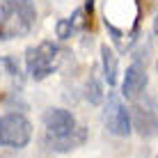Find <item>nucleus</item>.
<instances>
[{"instance_id": "f257e3e1", "label": "nucleus", "mask_w": 158, "mask_h": 158, "mask_svg": "<svg viewBox=\"0 0 158 158\" xmlns=\"http://www.w3.org/2000/svg\"><path fill=\"white\" fill-rule=\"evenodd\" d=\"M44 126H46V144L57 154H67L85 144L87 131L76 122V117L64 108H48L44 112Z\"/></svg>"}, {"instance_id": "f03ea898", "label": "nucleus", "mask_w": 158, "mask_h": 158, "mask_svg": "<svg viewBox=\"0 0 158 158\" xmlns=\"http://www.w3.org/2000/svg\"><path fill=\"white\" fill-rule=\"evenodd\" d=\"M32 0H0V39H19L35 28Z\"/></svg>"}, {"instance_id": "7ed1b4c3", "label": "nucleus", "mask_w": 158, "mask_h": 158, "mask_svg": "<svg viewBox=\"0 0 158 158\" xmlns=\"http://www.w3.org/2000/svg\"><path fill=\"white\" fill-rule=\"evenodd\" d=\"M60 62H62V48L53 41H41L28 48V53H25V69L32 80L48 78L53 71H57Z\"/></svg>"}, {"instance_id": "20e7f679", "label": "nucleus", "mask_w": 158, "mask_h": 158, "mask_svg": "<svg viewBox=\"0 0 158 158\" xmlns=\"http://www.w3.org/2000/svg\"><path fill=\"white\" fill-rule=\"evenodd\" d=\"M32 138V124L21 112H7L0 115V147L23 149Z\"/></svg>"}, {"instance_id": "39448f33", "label": "nucleus", "mask_w": 158, "mask_h": 158, "mask_svg": "<svg viewBox=\"0 0 158 158\" xmlns=\"http://www.w3.org/2000/svg\"><path fill=\"white\" fill-rule=\"evenodd\" d=\"M103 124L117 138H126V135H131V131H133L131 128V112L117 94L108 96L106 110H103Z\"/></svg>"}, {"instance_id": "423d86ee", "label": "nucleus", "mask_w": 158, "mask_h": 158, "mask_svg": "<svg viewBox=\"0 0 158 158\" xmlns=\"http://www.w3.org/2000/svg\"><path fill=\"white\" fill-rule=\"evenodd\" d=\"M144 87H147V67H144V62L135 60L126 69V73H124L122 94L126 96V99H138Z\"/></svg>"}, {"instance_id": "0eeeda50", "label": "nucleus", "mask_w": 158, "mask_h": 158, "mask_svg": "<svg viewBox=\"0 0 158 158\" xmlns=\"http://www.w3.org/2000/svg\"><path fill=\"white\" fill-rule=\"evenodd\" d=\"M131 128H135L142 138H151L158 133V117L151 108L144 106H135L133 108V117H131Z\"/></svg>"}, {"instance_id": "6e6552de", "label": "nucleus", "mask_w": 158, "mask_h": 158, "mask_svg": "<svg viewBox=\"0 0 158 158\" xmlns=\"http://www.w3.org/2000/svg\"><path fill=\"white\" fill-rule=\"evenodd\" d=\"M101 67H103V78H106L108 87L117 85V73H119V64H117V55L108 44L101 46Z\"/></svg>"}, {"instance_id": "1a4fd4ad", "label": "nucleus", "mask_w": 158, "mask_h": 158, "mask_svg": "<svg viewBox=\"0 0 158 158\" xmlns=\"http://www.w3.org/2000/svg\"><path fill=\"white\" fill-rule=\"evenodd\" d=\"M85 96H87L89 103H101L103 101V87L94 76H89V80H87V85H85Z\"/></svg>"}, {"instance_id": "9d476101", "label": "nucleus", "mask_w": 158, "mask_h": 158, "mask_svg": "<svg viewBox=\"0 0 158 158\" xmlns=\"http://www.w3.org/2000/svg\"><path fill=\"white\" fill-rule=\"evenodd\" d=\"M0 71H5L7 76H12V78H19V64L12 57H2L0 60Z\"/></svg>"}, {"instance_id": "9b49d317", "label": "nucleus", "mask_w": 158, "mask_h": 158, "mask_svg": "<svg viewBox=\"0 0 158 158\" xmlns=\"http://www.w3.org/2000/svg\"><path fill=\"white\" fill-rule=\"evenodd\" d=\"M71 32H73V28H71V23H69V19H62V21L57 23V37L69 39V37H71Z\"/></svg>"}, {"instance_id": "f8f14e48", "label": "nucleus", "mask_w": 158, "mask_h": 158, "mask_svg": "<svg viewBox=\"0 0 158 158\" xmlns=\"http://www.w3.org/2000/svg\"><path fill=\"white\" fill-rule=\"evenodd\" d=\"M154 32L158 35V12H156V16H154Z\"/></svg>"}, {"instance_id": "ddd939ff", "label": "nucleus", "mask_w": 158, "mask_h": 158, "mask_svg": "<svg viewBox=\"0 0 158 158\" xmlns=\"http://www.w3.org/2000/svg\"><path fill=\"white\" fill-rule=\"evenodd\" d=\"M0 158H5V156H0Z\"/></svg>"}, {"instance_id": "4468645a", "label": "nucleus", "mask_w": 158, "mask_h": 158, "mask_svg": "<svg viewBox=\"0 0 158 158\" xmlns=\"http://www.w3.org/2000/svg\"><path fill=\"white\" fill-rule=\"evenodd\" d=\"M156 158H158V156H156Z\"/></svg>"}]
</instances>
